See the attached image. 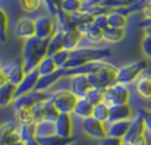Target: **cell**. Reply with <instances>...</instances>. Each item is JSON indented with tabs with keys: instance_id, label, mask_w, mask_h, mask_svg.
Masks as SVG:
<instances>
[{
	"instance_id": "1",
	"label": "cell",
	"mask_w": 151,
	"mask_h": 145,
	"mask_svg": "<svg viewBox=\"0 0 151 145\" xmlns=\"http://www.w3.org/2000/svg\"><path fill=\"white\" fill-rule=\"evenodd\" d=\"M49 46H50V38L41 40L32 37L29 40H25L22 50V66L27 73L35 70L40 66V63L47 57Z\"/></svg>"
},
{
	"instance_id": "2",
	"label": "cell",
	"mask_w": 151,
	"mask_h": 145,
	"mask_svg": "<svg viewBox=\"0 0 151 145\" xmlns=\"http://www.w3.org/2000/svg\"><path fill=\"white\" fill-rule=\"evenodd\" d=\"M111 54L113 53L110 48H76L70 53V59L66 65V69H73L93 62H101L103 59L110 57Z\"/></svg>"
},
{
	"instance_id": "3",
	"label": "cell",
	"mask_w": 151,
	"mask_h": 145,
	"mask_svg": "<svg viewBox=\"0 0 151 145\" xmlns=\"http://www.w3.org/2000/svg\"><path fill=\"white\" fill-rule=\"evenodd\" d=\"M117 70L114 66L109 65V63H103L100 69L96 72V73H91V75H87L90 84L93 88H100V90H107L110 88L111 85L117 84L116 79H117Z\"/></svg>"
},
{
	"instance_id": "4",
	"label": "cell",
	"mask_w": 151,
	"mask_h": 145,
	"mask_svg": "<svg viewBox=\"0 0 151 145\" xmlns=\"http://www.w3.org/2000/svg\"><path fill=\"white\" fill-rule=\"evenodd\" d=\"M145 69H147V60H138V62L129 63V65H126V66H123L117 70L116 82L128 87L129 84L138 81L142 76V73L145 72Z\"/></svg>"
},
{
	"instance_id": "5",
	"label": "cell",
	"mask_w": 151,
	"mask_h": 145,
	"mask_svg": "<svg viewBox=\"0 0 151 145\" xmlns=\"http://www.w3.org/2000/svg\"><path fill=\"white\" fill-rule=\"evenodd\" d=\"M129 98H131V93H129L126 85L114 84V85H111L110 88L106 90L103 103L107 104L109 107H116V106L129 104Z\"/></svg>"
},
{
	"instance_id": "6",
	"label": "cell",
	"mask_w": 151,
	"mask_h": 145,
	"mask_svg": "<svg viewBox=\"0 0 151 145\" xmlns=\"http://www.w3.org/2000/svg\"><path fill=\"white\" fill-rule=\"evenodd\" d=\"M51 100H53V103H54V106H56V108L59 110L60 114H72L79 98L70 90H62V91L54 93Z\"/></svg>"
},
{
	"instance_id": "7",
	"label": "cell",
	"mask_w": 151,
	"mask_h": 145,
	"mask_svg": "<svg viewBox=\"0 0 151 145\" xmlns=\"http://www.w3.org/2000/svg\"><path fill=\"white\" fill-rule=\"evenodd\" d=\"M82 132L94 139H104L107 138V126L106 123H103L100 120L94 119V117H87L82 119Z\"/></svg>"
},
{
	"instance_id": "8",
	"label": "cell",
	"mask_w": 151,
	"mask_h": 145,
	"mask_svg": "<svg viewBox=\"0 0 151 145\" xmlns=\"http://www.w3.org/2000/svg\"><path fill=\"white\" fill-rule=\"evenodd\" d=\"M53 94L49 93H41V91H31L25 95L19 97L18 100L13 101V108H21V107H34L40 103H46L47 100H50Z\"/></svg>"
},
{
	"instance_id": "9",
	"label": "cell",
	"mask_w": 151,
	"mask_h": 145,
	"mask_svg": "<svg viewBox=\"0 0 151 145\" xmlns=\"http://www.w3.org/2000/svg\"><path fill=\"white\" fill-rule=\"evenodd\" d=\"M21 128L13 122H4L0 125V145H6L15 141H21Z\"/></svg>"
},
{
	"instance_id": "10",
	"label": "cell",
	"mask_w": 151,
	"mask_h": 145,
	"mask_svg": "<svg viewBox=\"0 0 151 145\" xmlns=\"http://www.w3.org/2000/svg\"><path fill=\"white\" fill-rule=\"evenodd\" d=\"M69 82H70V91L78 97V98H85L87 94L93 90L87 75H75V76H70L69 78Z\"/></svg>"
},
{
	"instance_id": "11",
	"label": "cell",
	"mask_w": 151,
	"mask_h": 145,
	"mask_svg": "<svg viewBox=\"0 0 151 145\" xmlns=\"http://www.w3.org/2000/svg\"><path fill=\"white\" fill-rule=\"evenodd\" d=\"M65 78H66V67L57 69L56 72H53L50 75L40 76L35 90H37V91H41V93H47V91L51 90L59 81H62V79H65Z\"/></svg>"
},
{
	"instance_id": "12",
	"label": "cell",
	"mask_w": 151,
	"mask_h": 145,
	"mask_svg": "<svg viewBox=\"0 0 151 145\" xmlns=\"http://www.w3.org/2000/svg\"><path fill=\"white\" fill-rule=\"evenodd\" d=\"M40 76H41V75L38 73V70H37V69H35V70H32V72H29V73H27L25 79H24L18 87H16L15 100H18L19 97L25 95V94H28V93H31V91H35Z\"/></svg>"
},
{
	"instance_id": "13",
	"label": "cell",
	"mask_w": 151,
	"mask_h": 145,
	"mask_svg": "<svg viewBox=\"0 0 151 145\" xmlns=\"http://www.w3.org/2000/svg\"><path fill=\"white\" fill-rule=\"evenodd\" d=\"M56 32V27L51 18H38L35 19V37L46 40V38H51Z\"/></svg>"
},
{
	"instance_id": "14",
	"label": "cell",
	"mask_w": 151,
	"mask_h": 145,
	"mask_svg": "<svg viewBox=\"0 0 151 145\" xmlns=\"http://www.w3.org/2000/svg\"><path fill=\"white\" fill-rule=\"evenodd\" d=\"M145 134V123H144V117L141 113H138V116L132 120L131 128L128 131V134L123 138V142H134L138 136Z\"/></svg>"
},
{
	"instance_id": "15",
	"label": "cell",
	"mask_w": 151,
	"mask_h": 145,
	"mask_svg": "<svg viewBox=\"0 0 151 145\" xmlns=\"http://www.w3.org/2000/svg\"><path fill=\"white\" fill-rule=\"evenodd\" d=\"M56 134L65 138L73 136V120L70 114H60L56 120Z\"/></svg>"
},
{
	"instance_id": "16",
	"label": "cell",
	"mask_w": 151,
	"mask_h": 145,
	"mask_svg": "<svg viewBox=\"0 0 151 145\" xmlns=\"http://www.w3.org/2000/svg\"><path fill=\"white\" fill-rule=\"evenodd\" d=\"M16 35L24 40H29L35 37V19L24 18L16 25Z\"/></svg>"
},
{
	"instance_id": "17",
	"label": "cell",
	"mask_w": 151,
	"mask_h": 145,
	"mask_svg": "<svg viewBox=\"0 0 151 145\" xmlns=\"http://www.w3.org/2000/svg\"><path fill=\"white\" fill-rule=\"evenodd\" d=\"M122 120H132V108L129 104L110 107V117L107 123H114V122H122Z\"/></svg>"
},
{
	"instance_id": "18",
	"label": "cell",
	"mask_w": 151,
	"mask_h": 145,
	"mask_svg": "<svg viewBox=\"0 0 151 145\" xmlns=\"http://www.w3.org/2000/svg\"><path fill=\"white\" fill-rule=\"evenodd\" d=\"M131 123H132V120H122V122H114V123H106V126H107V136L123 139L125 135L128 134L129 128H131Z\"/></svg>"
},
{
	"instance_id": "19",
	"label": "cell",
	"mask_w": 151,
	"mask_h": 145,
	"mask_svg": "<svg viewBox=\"0 0 151 145\" xmlns=\"http://www.w3.org/2000/svg\"><path fill=\"white\" fill-rule=\"evenodd\" d=\"M82 37H84V34H82L78 28L65 32V37H63V50H66V51H69V53L75 51V50L78 48V46H79Z\"/></svg>"
},
{
	"instance_id": "20",
	"label": "cell",
	"mask_w": 151,
	"mask_h": 145,
	"mask_svg": "<svg viewBox=\"0 0 151 145\" xmlns=\"http://www.w3.org/2000/svg\"><path fill=\"white\" fill-rule=\"evenodd\" d=\"M56 135V122L51 120H41L35 126V136L37 139L40 138H49Z\"/></svg>"
},
{
	"instance_id": "21",
	"label": "cell",
	"mask_w": 151,
	"mask_h": 145,
	"mask_svg": "<svg viewBox=\"0 0 151 145\" xmlns=\"http://www.w3.org/2000/svg\"><path fill=\"white\" fill-rule=\"evenodd\" d=\"M137 94L142 100L151 101V75H142L137 81Z\"/></svg>"
},
{
	"instance_id": "22",
	"label": "cell",
	"mask_w": 151,
	"mask_h": 145,
	"mask_svg": "<svg viewBox=\"0 0 151 145\" xmlns=\"http://www.w3.org/2000/svg\"><path fill=\"white\" fill-rule=\"evenodd\" d=\"M107 21H109V27H111V28L125 29L128 25V16L119 10H110L107 13Z\"/></svg>"
},
{
	"instance_id": "23",
	"label": "cell",
	"mask_w": 151,
	"mask_h": 145,
	"mask_svg": "<svg viewBox=\"0 0 151 145\" xmlns=\"http://www.w3.org/2000/svg\"><path fill=\"white\" fill-rule=\"evenodd\" d=\"M93 110H94V106L87 98H79L75 106L73 114H76L81 119H87V117H93Z\"/></svg>"
},
{
	"instance_id": "24",
	"label": "cell",
	"mask_w": 151,
	"mask_h": 145,
	"mask_svg": "<svg viewBox=\"0 0 151 145\" xmlns=\"http://www.w3.org/2000/svg\"><path fill=\"white\" fill-rule=\"evenodd\" d=\"M15 93H16V87L12 84H4L3 87H0V107L13 104L15 101Z\"/></svg>"
},
{
	"instance_id": "25",
	"label": "cell",
	"mask_w": 151,
	"mask_h": 145,
	"mask_svg": "<svg viewBox=\"0 0 151 145\" xmlns=\"http://www.w3.org/2000/svg\"><path fill=\"white\" fill-rule=\"evenodd\" d=\"M82 34H84V37L88 40V41H91V43H96V44H99L101 43L103 40H104V37H103V29H100L99 27H96L94 24H91V25H88V27H85V28H82V29H79Z\"/></svg>"
},
{
	"instance_id": "26",
	"label": "cell",
	"mask_w": 151,
	"mask_h": 145,
	"mask_svg": "<svg viewBox=\"0 0 151 145\" xmlns=\"http://www.w3.org/2000/svg\"><path fill=\"white\" fill-rule=\"evenodd\" d=\"M125 35H126V31L122 28L107 27L103 29V37H104V41H107V43H119L125 38Z\"/></svg>"
},
{
	"instance_id": "27",
	"label": "cell",
	"mask_w": 151,
	"mask_h": 145,
	"mask_svg": "<svg viewBox=\"0 0 151 145\" xmlns=\"http://www.w3.org/2000/svg\"><path fill=\"white\" fill-rule=\"evenodd\" d=\"M7 69H9V84H12L15 87H18L27 76V72H25L22 63L21 65H13L12 67H7Z\"/></svg>"
},
{
	"instance_id": "28",
	"label": "cell",
	"mask_w": 151,
	"mask_h": 145,
	"mask_svg": "<svg viewBox=\"0 0 151 145\" xmlns=\"http://www.w3.org/2000/svg\"><path fill=\"white\" fill-rule=\"evenodd\" d=\"M63 37H65V31L63 29H57L54 32V35L50 38V46H49V57H53L57 51L63 50Z\"/></svg>"
},
{
	"instance_id": "29",
	"label": "cell",
	"mask_w": 151,
	"mask_h": 145,
	"mask_svg": "<svg viewBox=\"0 0 151 145\" xmlns=\"http://www.w3.org/2000/svg\"><path fill=\"white\" fill-rule=\"evenodd\" d=\"M41 145H70L75 142V136L72 138H65V136H60V135H53L49 138H40L37 139Z\"/></svg>"
},
{
	"instance_id": "30",
	"label": "cell",
	"mask_w": 151,
	"mask_h": 145,
	"mask_svg": "<svg viewBox=\"0 0 151 145\" xmlns=\"http://www.w3.org/2000/svg\"><path fill=\"white\" fill-rule=\"evenodd\" d=\"M15 116L16 120L22 125H28L34 122V113L31 107H21V108H15Z\"/></svg>"
},
{
	"instance_id": "31",
	"label": "cell",
	"mask_w": 151,
	"mask_h": 145,
	"mask_svg": "<svg viewBox=\"0 0 151 145\" xmlns=\"http://www.w3.org/2000/svg\"><path fill=\"white\" fill-rule=\"evenodd\" d=\"M60 9L66 12L68 15H75L84 10V3L82 0H63Z\"/></svg>"
},
{
	"instance_id": "32",
	"label": "cell",
	"mask_w": 151,
	"mask_h": 145,
	"mask_svg": "<svg viewBox=\"0 0 151 145\" xmlns=\"http://www.w3.org/2000/svg\"><path fill=\"white\" fill-rule=\"evenodd\" d=\"M93 117L100 120L103 123H107L109 122V117H110V107L104 103H100L97 106H94V110H93Z\"/></svg>"
},
{
	"instance_id": "33",
	"label": "cell",
	"mask_w": 151,
	"mask_h": 145,
	"mask_svg": "<svg viewBox=\"0 0 151 145\" xmlns=\"http://www.w3.org/2000/svg\"><path fill=\"white\" fill-rule=\"evenodd\" d=\"M59 67L56 66V63H54V60H53V57H46L41 63H40V66L37 67V70H38V73L41 75V76H46V75H50L53 72H56Z\"/></svg>"
},
{
	"instance_id": "34",
	"label": "cell",
	"mask_w": 151,
	"mask_h": 145,
	"mask_svg": "<svg viewBox=\"0 0 151 145\" xmlns=\"http://www.w3.org/2000/svg\"><path fill=\"white\" fill-rule=\"evenodd\" d=\"M35 126H37L35 122L21 126V136H22V141L28 142V141L37 139V136H35Z\"/></svg>"
},
{
	"instance_id": "35",
	"label": "cell",
	"mask_w": 151,
	"mask_h": 145,
	"mask_svg": "<svg viewBox=\"0 0 151 145\" xmlns=\"http://www.w3.org/2000/svg\"><path fill=\"white\" fill-rule=\"evenodd\" d=\"M44 116H46V120H51V122H56L57 117L60 116V113L56 108V106H54V103H53L51 98L44 103Z\"/></svg>"
},
{
	"instance_id": "36",
	"label": "cell",
	"mask_w": 151,
	"mask_h": 145,
	"mask_svg": "<svg viewBox=\"0 0 151 145\" xmlns=\"http://www.w3.org/2000/svg\"><path fill=\"white\" fill-rule=\"evenodd\" d=\"M7 27H9V18L7 13L0 7V43L7 41Z\"/></svg>"
},
{
	"instance_id": "37",
	"label": "cell",
	"mask_w": 151,
	"mask_h": 145,
	"mask_svg": "<svg viewBox=\"0 0 151 145\" xmlns=\"http://www.w3.org/2000/svg\"><path fill=\"white\" fill-rule=\"evenodd\" d=\"M69 59H70V53L66 51V50H60V51H57V53L53 56V60H54V63H56V66H57L59 69L66 67Z\"/></svg>"
},
{
	"instance_id": "38",
	"label": "cell",
	"mask_w": 151,
	"mask_h": 145,
	"mask_svg": "<svg viewBox=\"0 0 151 145\" xmlns=\"http://www.w3.org/2000/svg\"><path fill=\"white\" fill-rule=\"evenodd\" d=\"M104 93H106V90H100V88H93L88 94H87V100L93 104V106H97V104H100L103 103V100H104Z\"/></svg>"
},
{
	"instance_id": "39",
	"label": "cell",
	"mask_w": 151,
	"mask_h": 145,
	"mask_svg": "<svg viewBox=\"0 0 151 145\" xmlns=\"http://www.w3.org/2000/svg\"><path fill=\"white\" fill-rule=\"evenodd\" d=\"M19 3H21L22 10H25V12H35V10L40 9L43 0H19Z\"/></svg>"
},
{
	"instance_id": "40",
	"label": "cell",
	"mask_w": 151,
	"mask_h": 145,
	"mask_svg": "<svg viewBox=\"0 0 151 145\" xmlns=\"http://www.w3.org/2000/svg\"><path fill=\"white\" fill-rule=\"evenodd\" d=\"M32 113H34V122L38 123L41 120H46V116H44V103H40L37 106L32 107Z\"/></svg>"
},
{
	"instance_id": "41",
	"label": "cell",
	"mask_w": 151,
	"mask_h": 145,
	"mask_svg": "<svg viewBox=\"0 0 151 145\" xmlns=\"http://www.w3.org/2000/svg\"><path fill=\"white\" fill-rule=\"evenodd\" d=\"M141 50H142L145 57L151 59V37H148V35L142 37V40H141Z\"/></svg>"
},
{
	"instance_id": "42",
	"label": "cell",
	"mask_w": 151,
	"mask_h": 145,
	"mask_svg": "<svg viewBox=\"0 0 151 145\" xmlns=\"http://www.w3.org/2000/svg\"><path fill=\"white\" fill-rule=\"evenodd\" d=\"M43 3H44V6H46V7L49 9L50 15H53V16H57V12H59V6H57L56 0H43Z\"/></svg>"
},
{
	"instance_id": "43",
	"label": "cell",
	"mask_w": 151,
	"mask_h": 145,
	"mask_svg": "<svg viewBox=\"0 0 151 145\" xmlns=\"http://www.w3.org/2000/svg\"><path fill=\"white\" fill-rule=\"evenodd\" d=\"M139 113L142 114L144 117V123H145V131H148L151 134V110H145V108H141Z\"/></svg>"
},
{
	"instance_id": "44",
	"label": "cell",
	"mask_w": 151,
	"mask_h": 145,
	"mask_svg": "<svg viewBox=\"0 0 151 145\" xmlns=\"http://www.w3.org/2000/svg\"><path fill=\"white\" fill-rule=\"evenodd\" d=\"M94 25L99 27L100 29H104L109 27V21H107V13L106 15H99L96 16V21H94Z\"/></svg>"
},
{
	"instance_id": "45",
	"label": "cell",
	"mask_w": 151,
	"mask_h": 145,
	"mask_svg": "<svg viewBox=\"0 0 151 145\" xmlns=\"http://www.w3.org/2000/svg\"><path fill=\"white\" fill-rule=\"evenodd\" d=\"M123 144V139L120 138H111V136H107L104 139L100 141V145H122Z\"/></svg>"
},
{
	"instance_id": "46",
	"label": "cell",
	"mask_w": 151,
	"mask_h": 145,
	"mask_svg": "<svg viewBox=\"0 0 151 145\" xmlns=\"http://www.w3.org/2000/svg\"><path fill=\"white\" fill-rule=\"evenodd\" d=\"M9 82V69L7 67H0V87Z\"/></svg>"
},
{
	"instance_id": "47",
	"label": "cell",
	"mask_w": 151,
	"mask_h": 145,
	"mask_svg": "<svg viewBox=\"0 0 151 145\" xmlns=\"http://www.w3.org/2000/svg\"><path fill=\"white\" fill-rule=\"evenodd\" d=\"M132 144L134 145H148V139L145 138V135H141V136H138Z\"/></svg>"
},
{
	"instance_id": "48",
	"label": "cell",
	"mask_w": 151,
	"mask_h": 145,
	"mask_svg": "<svg viewBox=\"0 0 151 145\" xmlns=\"http://www.w3.org/2000/svg\"><path fill=\"white\" fill-rule=\"evenodd\" d=\"M142 12H144L145 21H148V22H151V1H148V4L145 6V9H144Z\"/></svg>"
},
{
	"instance_id": "49",
	"label": "cell",
	"mask_w": 151,
	"mask_h": 145,
	"mask_svg": "<svg viewBox=\"0 0 151 145\" xmlns=\"http://www.w3.org/2000/svg\"><path fill=\"white\" fill-rule=\"evenodd\" d=\"M104 1H107V0H91V1H88V4H85V6H100Z\"/></svg>"
},
{
	"instance_id": "50",
	"label": "cell",
	"mask_w": 151,
	"mask_h": 145,
	"mask_svg": "<svg viewBox=\"0 0 151 145\" xmlns=\"http://www.w3.org/2000/svg\"><path fill=\"white\" fill-rule=\"evenodd\" d=\"M144 35H148V37H151V25L144 27Z\"/></svg>"
},
{
	"instance_id": "51",
	"label": "cell",
	"mask_w": 151,
	"mask_h": 145,
	"mask_svg": "<svg viewBox=\"0 0 151 145\" xmlns=\"http://www.w3.org/2000/svg\"><path fill=\"white\" fill-rule=\"evenodd\" d=\"M6 145H27V142L25 141H15V142H10V144H6Z\"/></svg>"
},
{
	"instance_id": "52",
	"label": "cell",
	"mask_w": 151,
	"mask_h": 145,
	"mask_svg": "<svg viewBox=\"0 0 151 145\" xmlns=\"http://www.w3.org/2000/svg\"><path fill=\"white\" fill-rule=\"evenodd\" d=\"M27 145H41V144H40L37 139H32V141H28V142H27Z\"/></svg>"
},
{
	"instance_id": "53",
	"label": "cell",
	"mask_w": 151,
	"mask_h": 145,
	"mask_svg": "<svg viewBox=\"0 0 151 145\" xmlns=\"http://www.w3.org/2000/svg\"><path fill=\"white\" fill-rule=\"evenodd\" d=\"M147 25H151V22H148V21H145V22L139 24V27H147Z\"/></svg>"
},
{
	"instance_id": "54",
	"label": "cell",
	"mask_w": 151,
	"mask_h": 145,
	"mask_svg": "<svg viewBox=\"0 0 151 145\" xmlns=\"http://www.w3.org/2000/svg\"><path fill=\"white\" fill-rule=\"evenodd\" d=\"M122 145H134V144H132V142H123Z\"/></svg>"
},
{
	"instance_id": "55",
	"label": "cell",
	"mask_w": 151,
	"mask_h": 145,
	"mask_svg": "<svg viewBox=\"0 0 151 145\" xmlns=\"http://www.w3.org/2000/svg\"><path fill=\"white\" fill-rule=\"evenodd\" d=\"M122 1H128V0H122Z\"/></svg>"
},
{
	"instance_id": "56",
	"label": "cell",
	"mask_w": 151,
	"mask_h": 145,
	"mask_svg": "<svg viewBox=\"0 0 151 145\" xmlns=\"http://www.w3.org/2000/svg\"><path fill=\"white\" fill-rule=\"evenodd\" d=\"M87 1H91V0H87Z\"/></svg>"
},
{
	"instance_id": "57",
	"label": "cell",
	"mask_w": 151,
	"mask_h": 145,
	"mask_svg": "<svg viewBox=\"0 0 151 145\" xmlns=\"http://www.w3.org/2000/svg\"><path fill=\"white\" fill-rule=\"evenodd\" d=\"M150 1H151V0H150Z\"/></svg>"
}]
</instances>
